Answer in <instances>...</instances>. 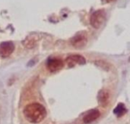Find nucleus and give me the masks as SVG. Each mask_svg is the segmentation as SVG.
Returning <instances> with one entry per match:
<instances>
[{"instance_id":"f257e3e1","label":"nucleus","mask_w":130,"mask_h":124,"mask_svg":"<svg viewBox=\"0 0 130 124\" xmlns=\"http://www.w3.org/2000/svg\"><path fill=\"white\" fill-rule=\"evenodd\" d=\"M24 116L29 123H39L45 119L46 111L41 104L31 103L24 108Z\"/></svg>"},{"instance_id":"f03ea898","label":"nucleus","mask_w":130,"mask_h":124,"mask_svg":"<svg viewBox=\"0 0 130 124\" xmlns=\"http://www.w3.org/2000/svg\"><path fill=\"white\" fill-rule=\"evenodd\" d=\"M106 18H107L106 11L104 9H98L95 11L91 16L90 18L91 25L95 29H99L104 23Z\"/></svg>"},{"instance_id":"7ed1b4c3","label":"nucleus","mask_w":130,"mask_h":124,"mask_svg":"<svg viewBox=\"0 0 130 124\" xmlns=\"http://www.w3.org/2000/svg\"><path fill=\"white\" fill-rule=\"evenodd\" d=\"M88 42V33L86 31H80L77 33L71 39L72 45L76 48H82L86 45Z\"/></svg>"},{"instance_id":"20e7f679","label":"nucleus","mask_w":130,"mask_h":124,"mask_svg":"<svg viewBox=\"0 0 130 124\" xmlns=\"http://www.w3.org/2000/svg\"><path fill=\"white\" fill-rule=\"evenodd\" d=\"M14 50V45L12 42L8 41L0 45V57L5 58L10 56Z\"/></svg>"},{"instance_id":"39448f33","label":"nucleus","mask_w":130,"mask_h":124,"mask_svg":"<svg viewBox=\"0 0 130 124\" xmlns=\"http://www.w3.org/2000/svg\"><path fill=\"white\" fill-rule=\"evenodd\" d=\"M46 66L50 72H57L63 67L64 63L59 58H52L48 61Z\"/></svg>"},{"instance_id":"423d86ee","label":"nucleus","mask_w":130,"mask_h":124,"mask_svg":"<svg viewBox=\"0 0 130 124\" xmlns=\"http://www.w3.org/2000/svg\"><path fill=\"white\" fill-rule=\"evenodd\" d=\"M66 62L68 63V64L72 67L74 66L76 64H85L86 61L85 58L79 55H70L66 59Z\"/></svg>"},{"instance_id":"0eeeda50","label":"nucleus","mask_w":130,"mask_h":124,"mask_svg":"<svg viewBox=\"0 0 130 124\" xmlns=\"http://www.w3.org/2000/svg\"><path fill=\"white\" fill-rule=\"evenodd\" d=\"M110 100V94L107 90H101L98 95V101L101 106L107 107Z\"/></svg>"},{"instance_id":"6e6552de","label":"nucleus","mask_w":130,"mask_h":124,"mask_svg":"<svg viewBox=\"0 0 130 124\" xmlns=\"http://www.w3.org/2000/svg\"><path fill=\"white\" fill-rule=\"evenodd\" d=\"M101 115V113L98 110L94 109L90 111L83 118V121L84 123L86 124L91 123L92 122H94V120H96Z\"/></svg>"},{"instance_id":"1a4fd4ad","label":"nucleus","mask_w":130,"mask_h":124,"mask_svg":"<svg viewBox=\"0 0 130 124\" xmlns=\"http://www.w3.org/2000/svg\"><path fill=\"white\" fill-rule=\"evenodd\" d=\"M127 110L125 107V105L122 103H120L117 105V106L114 108L113 110V113L118 117H120L122 116H123L126 113Z\"/></svg>"},{"instance_id":"9d476101","label":"nucleus","mask_w":130,"mask_h":124,"mask_svg":"<svg viewBox=\"0 0 130 124\" xmlns=\"http://www.w3.org/2000/svg\"><path fill=\"white\" fill-rule=\"evenodd\" d=\"M36 42H37V39L35 37H33V36H30V37H27L24 42V45L28 48H31L35 46L36 45Z\"/></svg>"},{"instance_id":"9b49d317","label":"nucleus","mask_w":130,"mask_h":124,"mask_svg":"<svg viewBox=\"0 0 130 124\" xmlns=\"http://www.w3.org/2000/svg\"><path fill=\"white\" fill-rule=\"evenodd\" d=\"M105 2H107V3H110V2H114V1H116V0H104Z\"/></svg>"},{"instance_id":"f8f14e48","label":"nucleus","mask_w":130,"mask_h":124,"mask_svg":"<svg viewBox=\"0 0 130 124\" xmlns=\"http://www.w3.org/2000/svg\"><path fill=\"white\" fill-rule=\"evenodd\" d=\"M129 62H130V57H129Z\"/></svg>"}]
</instances>
